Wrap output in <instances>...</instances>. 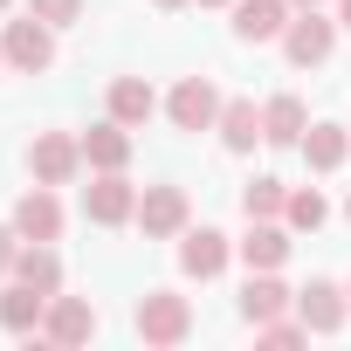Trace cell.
<instances>
[{
    "label": "cell",
    "mask_w": 351,
    "mask_h": 351,
    "mask_svg": "<svg viewBox=\"0 0 351 351\" xmlns=\"http://www.w3.org/2000/svg\"><path fill=\"white\" fill-rule=\"evenodd\" d=\"M131 324H138L145 344H186V337H193V303H186L180 289H145Z\"/></svg>",
    "instance_id": "1"
},
{
    "label": "cell",
    "mask_w": 351,
    "mask_h": 351,
    "mask_svg": "<svg viewBox=\"0 0 351 351\" xmlns=\"http://www.w3.org/2000/svg\"><path fill=\"white\" fill-rule=\"evenodd\" d=\"M221 90H214V76H180L172 83V97H165V117H172V131H214L221 124Z\"/></svg>",
    "instance_id": "2"
},
{
    "label": "cell",
    "mask_w": 351,
    "mask_h": 351,
    "mask_svg": "<svg viewBox=\"0 0 351 351\" xmlns=\"http://www.w3.org/2000/svg\"><path fill=\"white\" fill-rule=\"evenodd\" d=\"M28 172H35V186H69L83 172V131H42L28 145Z\"/></svg>",
    "instance_id": "3"
},
{
    "label": "cell",
    "mask_w": 351,
    "mask_h": 351,
    "mask_svg": "<svg viewBox=\"0 0 351 351\" xmlns=\"http://www.w3.org/2000/svg\"><path fill=\"white\" fill-rule=\"evenodd\" d=\"M0 49H8V69H21V76H42V69H56V28H49L42 14H28V21H8Z\"/></svg>",
    "instance_id": "4"
},
{
    "label": "cell",
    "mask_w": 351,
    "mask_h": 351,
    "mask_svg": "<svg viewBox=\"0 0 351 351\" xmlns=\"http://www.w3.org/2000/svg\"><path fill=\"white\" fill-rule=\"evenodd\" d=\"M330 49H337V21H324L317 8H296L282 28V56L296 69H317V62H330Z\"/></svg>",
    "instance_id": "5"
},
{
    "label": "cell",
    "mask_w": 351,
    "mask_h": 351,
    "mask_svg": "<svg viewBox=\"0 0 351 351\" xmlns=\"http://www.w3.org/2000/svg\"><path fill=\"white\" fill-rule=\"evenodd\" d=\"M186 186H145L138 193V228H145V241H180L186 234Z\"/></svg>",
    "instance_id": "6"
},
{
    "label": "cell",
    "mask_w": 351,
    "mask_h": 351,
    "mask_svg": "<svg viewBox=\"0 0 351 351\" xmlns=\"http://www.w3.org/2000/svg\"><path fill=\"white\" fill-rule=\"evenodd\" d=\"M83 214L97 228H124V221H138V186L124 180V172H97V180L83 186Z\"/></svg>",
    "instance_id": "7"
},
{
    "label": "cell",
    "mask_w": 351,
    "mask_h": 351,
    "mask_svg": "<svg viewBox=\"0 0 351 351\" xmlns=\"http://www.w3.org/2000/svg\"><path fill=\"white\" fill-rule=\"evenodd\" d=\"M296 317L317 330V337H330V330H344V317H351V289H337V282H310V289H296Z\"/></svg>",
    "instance_id": "8"
},
{
    "label": "cell",
    "mask_w": 351,
    "mask_h": 351,
    "mask_svg": "<svg viewBox=\"0 0 351 351\" xmlns=\"http://www.w3.org/2000/svg\"><path fill=\"white\" fill-rule=\"evenodd\" d=\"M42 337L49 344H90L97 337V310H90V296H49V317H42Z\"/></svg>",
    "instance_id": "9"
},
{
    "label": "cell",
    "mask_w": 351,
    "mask_h": 351,
    "mask_svg": "<svg viewBox=\"0 0 351 351\" xmlns=\"http://www.w3.org/2000/svg\"><path fill=\"white\" fill-rule=\"evenodd\" d=\"M228 255H234V241H228L221 228H186V234H180V269L200 276V282H214V276L228 269Z\"/></svg>",
    "instance_id": "10"
},
{
    "label": "cell",
    "mask_w": 351,
    "mask_h": 351,
    "mask_svg": "<svg viewBox=\"0 0 351 351\" xmlns=\"http://www.w3.org/2000/svg\"><path fill=\"white\" fill-rule=\"evenodd\" d=\"M83 165H90V172H124V165H131V124H117V117L90 124V131H83Z\"/></svg>",
    "instance_id": "11"
},
{
    "label": "cell",
    "mask_w": 351,
    "mask_h": 351,
    "mask_svg": "<svg viewBox=\"0 0 351 351\" xmlns=\"http://www.w3.org/2000/svg\"><path fill=\"white\" fill-rule=\"evenodd\" d=\"M14 228H21V241H62V200H56V186L21 193L14 200Z\"/></svg>",
    "instance_id": "12"
},
{
    "label": "cell",
    "mask_w": 351,
    "mask_h": 351,
    "mask_svg": "<svg viewBox=\"0 0 351 351\" xmlns=\"http://www.w3.org/2000/svg\"><path fill=\"white\" fill-rule=\"evenodd\" d=\"M42 317H49V296H42V289H28L21 276H8V289H0V330L35 337V330H42Z\"/></svg>",
    "instance_id": "13"
},
{
    "label": "cell",
    "mask_w": 351,
    "mask_h": 351,
    "mask_svg": "<svg viewBox=\"0 0 351 351\" xmlns=\"http://www.w3.org/2000/svg\"><path fill=\"white\" fill-rule=\"evenodd\" d=\"M234 255L248 269H282L289 262V221H248V234L234 241Z\"/></svg>",
    "instance_id": "14"
},
{
    "label": "cell",
    "mask_w": 351,
    "mask_h": 351,
    "mask_svg": "<svg viewBox=\"0 0 351 351\" xmlns=\"http://www.w3.org/2000/svg\"><path fill=\"white\" fill-rule=\"evenodd\" d=\"M289 0H234V35L241 42H282V28H289Z\"/></svg>",
    "instance_id": "15"
},
{
    "label": "cell",
    "mask_w": 351,
    "mask_h": 351,
    "mask_svg": "<svg viewBox=\"0 0 351 351\" xmlns=\"http://www.w3.org/2000/svg\"><path fill=\"white\" fill-rule=\"evenodd\" d=\"M303 131H310V110H303V97H269L262 104V145H303Z\"/></svg>",
    "instance_id": "16"
},
{
    "label": "cell",
    "mask_w": 351,
    "mask_h": 351,
    "mask_svg": "<svg viewBox=\"0 0 351 351\" xmlns=\"http://www.w3.org/2000/svg\"><path fill=\"white\" fill-rule=\"evenodd\" d=\"M296 296L276 282V269H248V289H241V317L248 324H269V317H282Z\"/></svg>",
    "instance_id": "17"
},
{
    "label": "cell",
    "mask_w": 351,
    "mask_h": 351,
    "mask_svg": "<svg viewBox=\"0 0 351 351\" xmlns=\"http://www.w3.org/2000/svg\"><path fill=\"white\" fill-rule=\"evenodd\" d=\"M152 110H158V90H152L145 76H117V83H110V117H117V124L138 131V124H152Z\"/></svg>",
    "instance_id": "18"
},
{
    "label": "cell",
    "mask_w": 351,
    "mask_h": 351,
    "mask_svg": "<svg viewBox=\"0 0 351 351\" xmlns=\"http://www.w3.org/2000/svg\"><path fill=\"white\" fill-rule=\"evenodd\" d=\"M214 131H221V145H228V152H255V145H262V110H255L248 97H228Z\"/></svg>",
    "instance_id": "19"
},
{
    "label": "cell",
    "mask_w": 351,
    "mask_h": 351,
    "mask_svg": "<svg viewBox=\"0 0 351 351\" xmlns=\"http://www.w3.org/2000/svg\"><path fill=\"white\" fill-rule=\"evenodd\" d=\"M296 152L310 158V172H337V165L351 158V131H344V124H310Z\"/></svg>",
    "instance_id": "20"
},
{
    "label": "cell",
    "mask_w": 351,
    "mask_h": 351,
    "mask_svg": "<svg viewBox=\"0 0 351 351\" xmlns=\"http://www.w3.org/2000/svg\"><path fill=\"white\" fill-rule=\"evenodd\" d=\"M14 276H21L28 289L56 296V289H62V262H56V241H21V255H14Z\"/></svg>",
    "instance_id": "21"
},
{
    "label": "cell",
    "mask_w": 351,
    "mask_h": 351,
    "mask_svg": "<svg viewBox=\"0 0 351 351\" xmlns=\"http://www.w3.org/2000/svg\"><path fill=\"white\" fill-rule=\"evenodd\" d=\"M282 207H289V186L269 180V172L241 186V214H248V221H282Z\"/></svg>",
    "instance_id": "22"
},
{
    "label": "cell",
    "mask_w": 351,
    "mask_h": 351,
    "mask_svg": "<svg viewBox=\"0 0 351 351\" xmlns=\"http://www.w3.org/2000/svg\"><path fill=\"white\" fill-rule=\"evenodd\" d=\"M282 221H289L296 234H317V228L330 221V200H324L317 186H296V193H289V207H282Z\"/></svg>",
    "instance_id": "23"
},
{
    "label": "cell",
    "mask_w": 351,
    "mask_h": 351,
    "mask_svg": "<svg viewBox=\"0 0 351 351\" xmlns=\"http://www.w3.org/2000/svg\"><path fill=\"white\" fill-rule=\"evenodd\" d=\"M255 337L289 351V344H303V337H310V324H303V317H269V324H255Z\"/></svg>",
    "instance_id": "24"
},
{
    "label": "cell",
    "mask_w": 351,
    "mask_h": 351,
    "mask_svg": "<svg viewBox=\"0 0 351 351\" xmlns=\"http://www.w3.org/2000/svg\"><path fill=\"white\" fill-rule=\"evenodd\" d=\"M28 14H42L49 28H76L83 21V0H28Z\"/></svg>",
    "instance_id": "25"
},
{
    "label": "cell",
    "mask_w": 351,
    "mask_h": 351,
    "mask_svg": "<svg viewBox=\"0 0 351 351\" xmlns=\"http://www.w3.org/2000/svg\"><path fill=\"white\" fill-rule=\"evenodd\" d=\"M14 255H21V228L8 221V228H0V282L14 276Z\"/></svg>",
    "instance_id": "26"
},
{
    "label": "cell",
    "mask_w": 351,
    "mask_h": 351,
    "mask_svg": "<svg viewBox=\"0 0 351 351\" xmlns=\"http://www.w3.org/2000/svg\"><path fill=\"white\" fill-rule=\"evenodd\" d=\"M337 28H351V0H337Z\"/></svg>",
    "instance_id": "27"
},
{
    "label": "cell",
    "mask_w": 351,
    "mask_h": 351,
    "mask_svg": "<svg viewBox=\"0 0 351 351\" xmlns=\"http://www.w3.org/2000/svg\"><path fill=\"white\" fill-rule=\"evenodd\" d=\"M172 8H186V0H158V14H172Z\"/></svg>",
    "instance_id": "28"
},
{
    "label": "cell",
    "mask_w": 351,
    "mask_h": 351,
    "mask_svg": "<svg viewBox=\"0 0 351 351\" xmlns=\"http://www.w3.org/2000/svg\"><path fill=\"white\" fill-rule=\"evenodd\" d=\"M200 8H234V0H200Z\"/></svg>",
    "instance_id": "29"
},
{
    "label": "cell",
    "mask_w": 351,
    "mask_h": 351,
    "mask_svg": "<svg viewBox=\"0 0 351 351\" xmlns=\"http://www.w3.org/2000/svg\"><path fill=\"white\" fill-rule=\"evenodd\" d=\"M289 8H324V0H289Z\"/></svg>",
    "instance_id": "30"
},
{
    "label": "cell",
    "mask_w": 351,
    "mask_h": 351,
    "mask_svg": "<svg viewBox=\"0 0 351 351\" xmlns=\"http://www.w3.org/2000/svg\"><path fill=\"white\" fill-rule=\"evenodd\" d=\"M0 69H8V49H0Z\"/></svg>",
    "instance_id": "31"
},
{
    "label": "cell",
    "mask_w": 351,
    "mask_h": 351,
    "mask_svg": "<svg viewBox=\"0 0 351 351\" xmlns=\"http://www.w3.org/2000/svg\"><path fill=\"white\" fill-rule=\"evenodd\" d=\"M344 221H351V200H344Z\"/></svg>",
    "instance_id": "32"
},
{
    "label": "cell",
    "mask_w": 351,
    "mask_h": 351,
    "mask_svg": "<svg viewBox=\"0 0 351 351\" xmlns=\"http://www.w3.org/2000/svg\"><path fill=\"white\" fill-rule=\"evenodd\" d=\"M0 8H14V0H0Z\"/></svg>",
    "instance_id": "33"
},
{
    "label": "cell",
    "mask_w": 351,
    "mask_h": 351,
    "mask_svg": "<svg viewBox=\"0 0 351 351\" xmlns=\"http://www.w3.org/2000/svg\"><path fill=\"white\" fill-rule=\"evenodd\" d=\"M344 289H351V282H344Z\"/></svg>",
    "instance_id": "34"
}]
</instances>
